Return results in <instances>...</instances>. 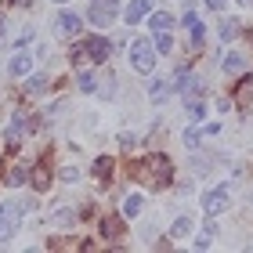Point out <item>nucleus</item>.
<instances>
[{
    "label": "nucleus",
    "mask_w": 253,
    "mask_h": 253,
    "mask_svg": "<svg viewBox=\"0 0 253 253\" xmlns=\"http://www.w3.org/2000/svg\"><path fill=\"white\" fill-rule=\"evenodd\" d=\"M130 65L137 69V73H152V69H156V43L145 40V37H137L130 43Z\"/></svg>",
    "instance_id": "1"
},
{
    "label": "nucleus",
    "mask_w": 253,
    "mask_h": 253,
    "mask_svg": "<svg viewBox=\"0 0 253 253\" xmlns=\"http://www.w3.org/2000/svg\"><path fill=\"white\" fill-rule=\"evenodd\" d=\"M148 170H152V185H170V177H174V167H170V159L163 152H156L148 159Z\"/></svg>",
    "instance_id": "2"
},
{
    "label": "nucleus",
    "mask_w": 253,
    "mask_h": 253,
    "mask_svg": "<svg viewBox=\"0 0 253 253\" xmlns=\"http://www.w3.org/2000/svg\"><path fill=\"white\" fill-rule=\"evenodd\" d=\"M18 217H22V206H0V243H7L15 235Z\"/></svg>",
    "instance_id": "3"
},
{
    "label": "nucleus",
    "mask_w": 253,
    "mask_h": 253,
    "mask_svg": "<svg viewBox=\"0 0 253 253\" xmlns=\"http://www.w3.org/2000/svg\"><path fill=\"white\" fill-rule=\"evenodd\" d=\"M87 18H90V22H94V26H98V29H105V26H109V22H112V18H116V0H101V4H98V0H94V7H90V11H87Z\"/></svg>",
    "instance_id": "4"
},
{
    "label": "nucleus",
    "mask_w": 253,
    "mask_h": 253,
    "mask_svg": "<svg viewBox=\"0 0 253 253\" xmlns=\"http://www.w3.org/2000/svg\"><path fill=\"white\" fill-rule=\"evenodd\" d=\"M228 206H232V192H228V185H221V188H213L210 195H206V213H210V217H217V213H224Z\"/></svg>",
    "instance_id": "5"
},
{
    "label": "nucleus",
    "mask_w": 253,
    "mask_h": 253,
    "mask_svg": "<svg viewBox=\"0 0 253 253\" xmlns=\"http://www.w3.org/2000/svg\"><path fill=\"white\" fill-rule=\"evenodd\" d=\"M84 51H87V58L94 62V65H101V62L109 58V40H105V37H90V40L84 43Z\"/></svg>",
    "instance_id": "6"
},
{
    "label": "nucleus",
    "mask_w": 253,
    "mask_h": 253,
    "mask_svg": "<svg viewBox=\"0 0 253 253\" xmlns=\"http://www.w3.org/2000/svg\"><path fill=\"white\" fill-rule=\"evenodd\" d=\"M152 15V0H130L126 4V26H134V22H141Z\"/></svg>",
    "instance_id": "7"
},
{
    "label": "nucleus",
    "mask_w": 253,
    "mask_h": 253,
    "mask_svg": "<svg viewBox=\"0 0 253 253\" xmlns=\"http://www.w3.org/2000/svg\"><path fill=\"white\" fill-rule=\"evenodd\" d=\"M26 126H29V123H26V116H22V112H15V116L7 120V130H4V137H7V145H11V148L18 145V137H22V130H26Z\"/></svg>",
    "instance_id": "8"
},
{
    "label": "nucleus",
    "mask_w": 253,
    "mask_h": 253,
    "mask_svg": "<svg viewBox=\"0 0 253 253\" xmlns=\"http://www.w3.org/2000/svg\"><path fill=\"white\" fill-rule=\"evenodd\" d=\"M58 33L62 37H80V18L73 15V11H62L58 15Z\"/></svg>",
    "instance_id": "9"
},
{
    "label": "nucleus",
    "mask_w": 253,
    "mask_h": 253,
    "mask_svg": "<svg viewBox=\"0 0 253 253\" xmlns=\"http://www.w3.org/2000/svg\"><path fill=\"white\" fill-rule=\"evenodd\" d=\"M101 235L105 239H120L123 235V217H105V221H101Z\"/></svg>",
    "instance_id": "10"
},
{
    "label": "nucleus",
    "mask_w": 253,
    "mask_h": 253,
    "mask_svg": "<svg viewBox=\"0 0 253 253\" xmlns=\"http://www.w3.org/2000/svg\"><path fill=\"white\" fill-rule=\"evenodd\" d=\"M148 26H152V33H170V26H174V18H170L167 11H156V15L148 18Z\"/></svg>",
    "instance_id": "11"
},
{
    "label": "nucleus",
    "mask_w": 253,
    "mask_h": 253,
    "mask_svg": "<svg viewBox=\"0 0 253 253\" xmlns=\"http://www.w3.org/2000/svg\"><path fill=\"white\" fill-rule=\"evenodd\" d=\"M94 177L101 181V185H109V177H112V159H109V156L94 159Z\"/></svg>",
    "instance_id": "12"
},
{
    "label": "nucleus",
    "mask_w": 253,
    "mask_h": 253,
    "mask_svg": "<svg viewBox=\"0 0 253 253\" xmlns=\"http://www.w3.org/2000/svg\"><path fill=\"white\" fill-rule=\"evenodd\" d=\"M250 98H253V76H243V80H239V87H235V101H239V105H246Z\"/></svg>",
    "instance_id": "13"
},
{
    "label": "nucleus",
    "mask_w": 253,
    "mask_h": 253,
    "mask_svg": "<svg viewBox=\"0 0 253 253\" xmlns=\"http://www.w3.org/2000/svg\"><path fill=\"white\" fill-rule=\"evenodd\" d=\"M33 188H37V192H47V188H51V170H47V167H37V170H33Z\"/></svg>",
    "instance_id": "14"
},
{
    "label": "nucleus",
    "mask_w": 253,
    "mask_h": 253,
    "mask_svg": "<svg viewBox=\"0 0 253 253\" xmlns=\"http://www.w3.org/2000/svg\"><path fill=\"white\" fill-rule=\"evenodd\" d=\"M29 69H33L29 54H15V58H11V76H26Z\"/></svg>",
    "instance_id": "15"
},
{
    "label": "nucleus",
    "mask_w": 253,
    "mask_h": 253,
    "mask_svg": "<svg viewBox=\"0 0 253 253\" xmlns=\"http://www.w3.org/2000/svg\"><path fill=\"white\" fill-rule=\"evenodd\" d=\"M26 181H29V170H26V167H11V170H7V185H11V188L26 185Z\"/></svg>",
    "instance_id": "16"
},
{
    "label": "nucleus",
    "mask_w": 253,
    "mask_h": 253,
    "mask_svg": "<svg viewBox=\"0 0 253 253\" xmlns=\"http://www.w3.org/2000/svg\"><path fill=\"white\" fill-rule=\"evenodd\" d=\"M141 195H126V199H123V217H137V213H141Z\"/></svg>",
    "instance_id": "17"
},
{
    "label": "nucleus",
    "mask_w": 253,
    "mask_h": 253,
    "mask_svg": "<svg viewBox=\"0 0 253 253\" xmlns=\"http://www.w3.org/2000/svg\"><path fill=\"white\" fill-rule=\"evenodd\" d=\"M224 69H228V73H246V58H243V54H228V58H224Z\"/></svg>",
    "instance_id": "18"
},
{
    "label": "nucleus",
    "mask_w": 253,
    "mask_h": 253,
    "mask_svg": "<svg viewBox=\"0 0 253 253\" xmlns=\"http://www.w3.org/2000/svg\"><path fill=\"white\" fill-rule=\"evenodd\" d=\"M148 98L152 101H167V84L163 80H152V84H148Z\"/></svg>",
    "instance_id": "19"
},
{
    "label": "nucleus",
    "mask_w": 253,
    "mask_h": 253,
    "mask_svg": "<svg viewBox=\"0 0 253 253\" xmlns=\"http://www.w3.org/2000/svg\"><path fill=\"white\" fill-rule=\"evenodd\" d=\"M192 232V221H188V217H181V221H174V228H170V235H174V239H185Z\"/></svg>",
    "instance_id": "20"
},
{
    "label": "nucleus",
    "mask_w": 253,
    "mask_h": 253,
    "mask_svg": "<svg viewBox=\"0 0 253 253\" xmlns=\"http://www.w3.org/2000/svg\"><path fill=\"white\" fill-rule=\"evenodd\" d=\"M235 33H239V22L235 18H224L221 22V40H235Z\"/></svg>",
    "instance_id": "21"
},
{
    "label": "nucleus",
    "mask_w": 253,
    "mask_h": 253,
    "mask_svg": "<svg viewBox=\"0 0 253 253\" xmlns=\"http://www.w3.org/2000/svg\"><path fill=\"white\" fill-rule=\"evenodd\" d=\"M80 90H87V94H90V90H98V76L94 73H84V76H80Z\"/></svg>",
    "instance_id": "22"
},
{
    "label": "nucleus",
    "mask_w": 253,
    "mask_h": 253,
    "mask_svg": "<svg viewBox=\"0 0 253 253\" xmlns=\"http://www.w3.org/2000/svg\"><path fill=\"white\" fill-rule=\"evenodd\" d=\"M188 116H192V120H203V116H206V109H203V101H199V98H192V101H188Z\"/></svg>",
    "instance_id": "23"
},
{
    "label": "nucleus",
    "mask_w": 253,
    "mask_h": 253,
    "mask_svg": "<svg viewBox=\"0 0 253 253\" xmlns=\"http://www.w3.org/2000/svg\"><path fill=\"white\" fill-rule=\"evenodd\" d=\"M170 47H174V40H170V33H159V37H156V51H170Z\"/></svg>",
    "instance_id": "24"
},
{
    "label": "nucleus",
    "mask_w": 253,
    "mask_h": 253,
    "mask_svg": "<svg viewBox=\"0 0 253 253\" xmlns=\"http://www.w3.org/2000/svg\"><path fill=\"white\" fill-rule=\"evenodd\" d=\"M43 87H47V80H43V76H33L29 84H26V90H29V94H40Z\"/></svg>",
    "instance_id": "25"
},
{
    "label": "nucleus",
    "mask_w": 253,
    "mask_h": 253,
    "mask_svg": "<svg viewBox=\"0 0 253 253\" xmlns=\"http://www.w3.org/2000/svg\"><path fill=\"white\" fill-rule=\"evenodd\" d=\"M188 29H192V43L199 47V43H203V37H206V29L199 26V22H195V26H188Z\"/></svg>",
    "instance_id": "26"
},
{
    "label": "nucleus",
    "mask_w": 253,
    "mask_h": 253,
    "mask_svg": "<svg viewBox=\"0 0 253 253\" xmlns=\"http://www.w3.org/2000/svg\"><path fill=\"white\" fill-rule=\"evenodd\" d=\"M76 177H80V170H76V167H65V170H62V181H69V185H73Z\"/></svg>",
    "instance_id": "27"
},
{
    "label": "nucleus",
    "mask_w": 253,
    "mask_h": 253,
    "mask_svg": "<svg viewBox=\"0 0 253 253\" xmlns=\"http://www.w3.org/2000/svg\"><path fill=\"white\" fill-rule=\"evenodd\" d=\"M185 145H188V148H199V134H195V130H185Z\"/></svg>",
    "instance_id": "28"
},
{
    "label": "nucleus",
    "mask_w": 253,
    "mask_h": 253,
    "mask_svg": "<svg viewBox=\"0 0 253 253\" xmlns=\"http://www.w3.org/2000/svg\"><path fill=\"white\" fill-rule=\"evenodd\" d=\"M203 4H206V7H213V11H217V7H224V0H203Z\"/></svg>",
    "instance_id": "29"
},
{
    "label": "nucleus",
    "mask_w": 253,
    "mask_h": 253,
    "mask_svg": "<svg viewBox=\"0 0 253 253\" xmlns=\"http://www.w3.org/2000/svg\"><path fill=\"white\" fill-rule=\"evenodd\" d=\"M11 7H29V0H7Z\"/></svg>",
    "instance_id": "30"
},
{
    "label": "nucleus",
    "mask_w": 253,
    "mask_h": 253,
    "mask_svg": "<svg viewBox=\"0 0 253 253\" xmlns=\"http://www.w3.org/2000/svg\"><path fill=\"white\" fill-rule=\"evenodd\" d=\"M0 37H4V15H0Z\"/></svg>",
    "instance_id": "31"
},
{
    "label": "nucleus",
    "mask_w": 253,
    "mask_h": 253,
    "mask_svg": "<svg viewBox=\"0 0 253 253\" xmlns=\"http://www.w3.org/2000/svg\"><path fill=\"white\" fill-rule=\"evenodd\" d=\"M54 4H69V0H54Z\"/></svg>",
    "instance_id": "32"
}]
</instances>
